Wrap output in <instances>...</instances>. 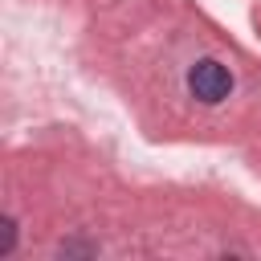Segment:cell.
Returning a JSON list of instances; mask_svg holds the SVG:
<instances>
[{
  "instance_id": "cell-2",
  "label": "cell",
  "mask_w": 261,
  "mask_h": 261,
  "mask_svg": "<svg viewBox=\"0 0 261 261\" xmlns=\"http://www.w3.org/2000/svg\"><path fill=\"white\" fill-rule=\"evenodd\" d=\"M12 241H16V224H12V216H4L0 220V257L12 253Z\"/></svg>"
},
{
  "instance_id": "cell-1",
  "label": "cell",
  "mask_w": 261,
  "mask_h": 261,
  "mask_svg": "<svg viewBox=\"0 0 261 261\" xmlns=\"http://www.w3.org/2000/svg\"><path fill=\"white\" fill-rule=\"evenodd\" d=\"M188 90H192L200 102L216 106V102H224V98L232 94V73H228L220 61L204 57V61H196V65L188 69Z\"/></svg>"
}]
</instances>
